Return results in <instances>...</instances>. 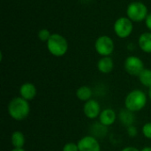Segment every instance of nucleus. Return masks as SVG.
<instances>
[{"label":"nucleus","instance_id":"obj_9","mask_svg":"<svg viewBox=\"0 0 151 151\" xmlns=\"http://www.w3.org/2000/svg\"><path fill=\"white\" fill-rule=\"evenodd\" d=\"M101 105L100 104L94 99H90L84 103L83 105V113L89 119H96L99 118L101 113Z\"/></svg>","mask_w":151,"mask_h":151},{"label":"nucleus","instance_id":"obj_16","mask_svg":"<svg viewBox=\"0 0 151 151\" xmlns=\"http://www.w3.org/2000/svg\"><path fill=\"white\" fill-rule=\"evenodd\" d=\"M134 112L128 111L127 109L125 108V110L121 111L120 113H119V120L122 122L123 125L127 126V127H129V126H132L133 123H134Z\"/></svg>","mask_w":151,"mask_h":151},{"label":"nucleus","instance_id":"obj_15","mask_svg":"<svg viewBox=\"0 0 151 151\" xmlns=\"http://www.w3.org/2000/svg\"><path fill=\"white\" fill-rule=\"evenodd\" d=\"M92 95L93 91L88 86H81L76 90V97L84 103L92 99Z\"/></svg>","mask_w":151,"mask_h":151},{"label":"nucleus","instance_id":"obj_17","mask_svg":"<svg viewBox=\"0 0 151 151\" xmlns=\"http://www.w3.org/2000/svg\"><path fill=\"white\" fill-rule=\"evenodd\" d=\"M138 79L144 87L150 88L151 87V69L144 68V70L139 74Z\"/></svg>","mask_w":151,"mask_h":151},{"label":"nucleus","instance_id":"obj_23","mask_svg":"<svg viewBox=\"0 0 151 151\" xmlns=\"http://www.w3.org/2000/svg\"><path fill=\"white\" fill-rule=\"evenodd\" d=\"M121 151H141L140 150H138L137 148L134 147H126L123 150H121Z\"/></svg>","mask_w":151,"mask_h":151},{"label":"nucleus","instance_id":"obj_3","mask_svg":"<svg viewBox=\"0 0 151 151\" xmlns=\"http://www.w3.org/2000/svg\"><path fill=\"white\" fill-rule=\"evenodd\" d=\"M46 46L48 51L57 58L65 56L69 47L66 38L58 33L51 34L50 39L46 42Z\"/></svg>","mask_w":151,"mask_h":151},{"label":"nucleus","instance_id":"obj_10","mask_svg":"<svg viewBox=\"0 0 151 151\" xmlns=\"http://www.w3.org/2000/svg\"><path fill=\"white\" fill-rule=\"evenodd\" d=\"M19 94L20 97L29 102L36 96L37 89L35 85L32 82H25L19 87Z\"/></svg>","mask_w":151,"mask_h":151},{"label":"nucleus","instance_id":"obj_22","mask_svg":"<svg viewBox=\"0 0 151 151\" xmlns=\"http://www.w3.org/2000/svg\"><path fill=\"white\" fill-rule=\"evenodd\" d=\"M145 26L148 28V30L151 32V12H149L147 18L145 19Z\"/></svg>","mask_w":151,"mask_h":151},{"label":"nucleus","instance_id":"obj_8","mask_svg":"<svg viewBox=\"0 0 151 151\" xmlns=\"http://www.w3.org/2000/svg\"><path fill=\"white\" fill-rule=\"evenodd\" d=\"M77 144L79 151H101L98 140L92 135H87L81 138Z\"/></svg>","mask_w":151,"mask_h":151},{"label":"nucleus","instance_id":"obj_7","mask_svg":"<svg viewBox=\"0 0 151 151\" xmlns=\"http://www.w3.org/2000/svg\"><path fill=\"white\" fill-rule=\"evenodd\" d=\"M124 68L126 72L132 76H139V74L144 70L143 61L137 56H129L125 59Z\"/></svg>","mask_w":151,"mask_h":151},{"label":"nucleus","instance_id":"obj_21","mask_svg":"<svg viewBox=\"0 0 151 151\" xmlns=\"http://www.w3.org/2000/svg\"><path fill=\"white\" fill-rule=\"evenodd\" d=\"M127 134L130 136V137H135L137 134H138V130L136 128V127L134 126H129L127 127Z\"/></svg>","mask_w":151,"mask_h":151},{"label":"nucleus","instance_id":"obj_18","mask_svg":"<svg viewBox=\"0 0 151 151\" xmlns=\"http://www.w3.org/2000/svg\"><path fill=\"white\" fill-rule=\"evenodd\" d=\"M37 35H38V38H39L40 41L44 42H47L48 40L50 37V35H51V33L47 28H42V29L39 30Z\"/></svg>","mask_w":151,"mask_h":151},{"label":"nucleus","instance_id":"obj_14","mask_svg":"<svg viewBox=\"0 0 151 151\" xmlns=\"http://www.w3.org/2000/svg\"><path fill=\"white\" fill-rule=\"evenodd\" d=\"M11 143L14 149H22L26 143L24 134L20 131H14L11 135Z\"/></svg>","mask_w":151,"mask_h":151},{"label":"nucleus","instance_id":"obj_24","mask_svg":"<svg viewBox=\"0 0 151 151\" xmlns=\"http://www.w3.org/2000/svg\"><path fill=\"white\" fill-rule=\"evenodd\" d=\"M141 151H151V147H149V146H147V147H144V148H142V150H140Z\"/></svg>","mask_w":151,"mask_h":151},{"label":"nucleus","instance_id":"obj_20","mask_svg":"<svg viewBox=\"0 0 151 151\" xmlns=\"http://www.w3.org/2000/svg\"><path fill=\"white\" fill-rule=\"evenodd\" d=\"M62 151H79V147L77 143L67 142L64 145Z\"/></svg>","mask_w":151,"mask_h":151},{"label":"nucleus","instance_id":"obj_13","mask_svg":"<svg viewBox=\"0 0 151 151\" xmlns=\"http://www.w3.org/2000/svg\"><path fill=\"white\" fill-rule=\"evenodd\" d=\"M139 48L145 53H151V32H144L138 38Z\"/></svg>","mask_w":151,"mask_h":151},{"label":"nucleus","instance_id":"obj_1","mask_svg":"<svg viewBox=\"0 0 151 151\" xmlns=\"http://www.w3.org/2000/svg\"><path fill=\"white\" fill-rule=\"evenodd\" d=\"M7 111L12 119L16 121H21L29 116L30 104L28 101L23 99L20 96H17L9 102Z\"/></svg>","mask_w":151,"mask_h":151},{"label":"nucleus","instance_id":"obj_5","mask_svg":"<svg viewBox=\"0 0 151 151\" xmlns=\"http://www.w3.org/2000/svg\"><path fill=\"white\" fill-rule=\"evenodd\" d=\"M115 35L121 39L129 37L134 31V22L127 16L118 18L113 24Z\"/></svg>","mask_w":151,"mask_h":151},{"label":"nucleus","instance_id":"obj_12","mask_svg":"<svg viewBox=\"0 0 151 151\" xmlns=\"http://www.w3.org/2000/svg\"><path fill=\"white\" fill-rule=\"evenodd\" d=\"M96 67H97V70L104 74L110 73L114 68L113 59L111 57H102L97 61Z\"/></svg>","mask_w":151,"mask_h":151},{"label":"nucleus","instance_id":"obj_25","mask_svg":"<svg viewBox=\"0 0 151 151\" xmlns=\"http://www.w3.org/2000/svg\"><path fill=\"white\" fill-rule=\"evenodd\" d=\"M11 151H26L25 150H24V148H22V149H12Z\"/></svg>","mask_w":151,"mask_h":151},{"label":"nucleus","instance_id":"obj_11","mask_svg":"<svg viewBox=\"0 0 151 151\" xmlns=\"http://www.w3.org/2000/svg\"><path fill=\"white\" fill-rule=\"evenodd\" d=\"M98 119H99L100 124L102 126L107 127L112 126L115 123V121L117 119V114H116L115 111H113L112 109L107 108L101 111Z\"/></svg>","mask_w":151,"mask_h":151},{"label":"nucleus","instance_id":"obj_6","mask_svg":"<svg viewBox=\"0 0 151 151\" xmlns=\"http://www.w3.org/2000/svg\"><path fill=\"white\" fill-rule=\"evenodd\" d=\"M115 49L113 40L108 35H101L95 42V50L101 57H110Z\"/></svg>","mask_w":151,"mask_h":151},{"label":"nucleus","instance_id":"obj_19","mask_svg":"<svg viewBox=\"0 0 151 151\" xmlns=\"http://www.w3.org/2000/svg\"><path fill=\"white\" fill-rule=\"evenodd\" d=\"M142 132L146 139L151 140V122H147L143 125Z\"/></svg>","mask_w":151,"mask_h":151},{"label":"nucleus","instance_id":"obj_2","mask_svg":"<svg viewBox=\"0 0 151 151\" xmlns=\"http://www.w3.org/2000/svg\"><path fill=\"white\" fill-rule=\"evenodd\" d=\"M148 96L141 89H134L130 91L125 98V108L132 112L141 111L146 106Z\"/></svg>","mask_w":151,"mask_h":151},{"label":"nucleus","instance_id":"obj_26","mask_svg":"<svg viewBox=\"0 0 151 151\" xmlns=\"http://www.w3.org/2000/svg\"><path fill=\"white\" fill-rule=\"evenodd\" d=\"M148 96H149V98L150 99L151 101V87L149 88V91H148Z\"/></svg>","mask_w":151,"mask_h":151},{"label":"nucleus","instance_id":"obj_4","mask_svg":"<svg viewBox=\"0 0 151 151\" xmlns=\"http://www.w3.org/2000/svg\"><path fill=\"white\" fill-rule=\"evenodd\" d=\"M127 17L134 23L144 21L149 14L147 5L140 1H134L127 7Z\"/></svg>","mask_w":151,"mask_h":151}]
</instances>
